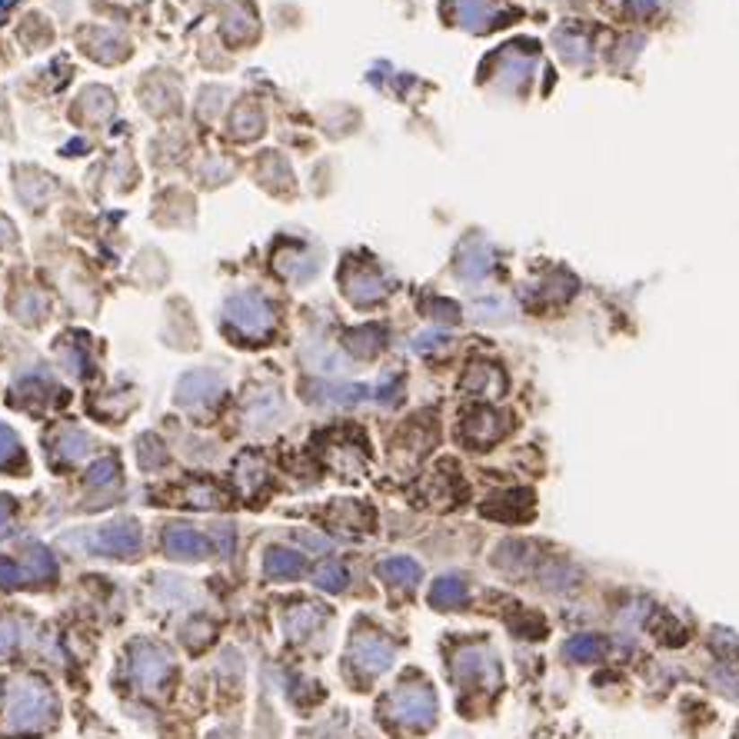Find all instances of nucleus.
<instances>
[{
    "mask_svg": "<svg viewBox=\"0 0 739 739\" xmlns=\"http://www.w3.org/2000/svg\"><path fill=\"white\" fill-rule=\"evenodd\" d=\"M380 573H383L390 583H400V586H413V583L420 580V567H417L413 559H387V563L380 567Z\"/></svg>",
    "mask_w": 739,
    "mask_h": 739,
    "instance_id": "nucleus-7",
    "label": "nucleus"
},
{
    "mask_svg": "<svg viewBox=\"0 0 739 739\" xmlns=\"http://www.w3.org/2000/svg\"><path fill=\"white\" fill-rule=\"evenodd\" d=\"M453 673H456V680H463V682L479 680V676L489 682H497V663H493V656H489L487 649H463L453 663Z\"/></svg>",
    "mask_w": 739,
    "mask_h": 739,
    "instance_id": "nucleus-3",
    "label": "nucleus"
},
{
    "mask_svg": "<svg viewBox=\"0 0 739 739\" xmlns=\"http://www.w3.org/2000/svg\"><path fill=\"white\" fill-rule=\"evenodd\" d=\"M0 583H17V569L11 563H0Z\"/></svg>",
    "mask_w": 739,
    "mask_h": 739,
    "instance_id": "nucleus-11",
    "label": "nucleus"
},
{
    "mask_svg": "<svg viewBox=\"0 0 739 739\" xmlns=\"http://www.w3.org/2000/svg\"><path fill=\"white\" fill-rule=\"evenodd\" d=\"M54 713V699L44 682H13L7 696V729H37Z\"/></svg>",
    "mask_w": 739,
    "mask_h": 739,
    "instance_id": "nucleus-1",
    "label": "nucleus"
},
{
    "mask_svg": "<svg viewBox=\"0 0 739 739\" xmlns=\"http://www.w3.org/2000/svg\"><path fill=\"white\" fill-rule=\"evenodd\" d=\"M430 600L436 606H456L467 600V583L460 580V576H444V580L433 583L430 590Z\"/></svg>",
    "mask_w": 739,
    "mask_h": 739,
    "instance_id": "nucleus-5",
    "label": "nucleus"
},
{
    "mask_svg": "<svg viewBox=\"0 0 739 739\" xmlns=\"http://www.w3.org/2000/svg\"><path fill=\"white\" fill-rule=\"evenodd\" d=\"M390 717L403 723V726H430L436 717V699L427 686H403L390 696Z\"/></svg>",
    "mask_w": 739,
    "mask_h": 739,
    "instance_id": "nucleus-2",
    "label": "nucleus"
},
{
    "mask_svg": "<svg viewBox=\"0 0 739 739\" xmlns=\"http://www.w3.org/2000/svg\"><path fill=\"white\" fill-rule=\"evenodd\" d=\"M343 580H347V573L340 567H323L317 573V583L327 586V590H343Z\"/></svg>",
    "mask_w": 739,
    "mask_h": 739,
    "instance_id": "nucleus-10",
    "label": "nucleus"
},
{
    "mask_svg": "<svg viewBox=\"0 0 739 739\" xmlns=\"http://www.w3.org/2000/svg\"><path fill=\"white\" fill-rule=\"evenodd\" d=\"M603 649H606V643H603V637H593V633H583V637H576V639H569L567 643V656L569 660H600L603 656Z\"/></svg>",
    "mask_w": 739,
    "mask_h": 739,
    "instance_id": "nucleus-6",
    "label": "nucleus"
},
{
    "mask_svg": "<svg viewBox=\"0 0 739 739\" xmlns=\"http://www.w3.org/2000/svg\"><path fill=\"white\" fill-rule=\"evenodd\" d=\"M167 543H171V550L173 553H180V557L200 553V540H197L194 533H180V530H173V533L167 536Z\"/></svg>",
    "mask_w": 739,
    "mask_h": 739,
    "instance_id": "nucleus-8",
    "label": "nucleus"
},
{
    "mask_svg": "<svg viewBox=\"0 0 739 739\" xmlns=\"http://www.w3.org/2000/svg\"><path fill=\"white\" fill-rule=\"evenodd\" d=\"M353 660L370 673H383L390 663H393V649H390V643H383L380 637H360L356 639V647H353Z\"/></svg>",
    "mask_w": 739,
    "mask_h": 739,
    "instance_id": "nucleus-4",
    "label": "nucleus"
},
{
    "mask_svg": "<svg viewBox=\"0 0 739 739\" xmlns=\"http://www.w3.org/2000/svg\"><path fill=\"white\" fill-rule=\"evenodd\" d=\"M267 567H270V573H277V576H286V573H300V557H290V553H284V550H277Z\"/></svg>",
    "mask_w": 739,
    "mask_h": 739,
    "instance_id": "nucleus-9",
    "label": "nucleus"
}]
</instances>
